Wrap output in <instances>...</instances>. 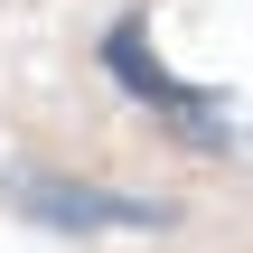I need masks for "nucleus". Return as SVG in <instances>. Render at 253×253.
I'll return each instance as SVG.
<instances>
[{
	"label": "nucleus",
	"mask_w": 253,
	"mask_h": 253,
	"mask_svg": "<svg viewBox=\"0 0 253 253\" xmlns=\"http://www.w3.org/2000/svg\"><path fill=\"white\" fill-rule=\"evenodd\" d=\"M9 207H19V216H38V225H66V235H103V225H169V207H150V197H113V188L47 178V169L9 178Z\"/></svg>",
	"instance_id": "nucleus-1"
},
{
	"label": "nucleus",
	"mask_w": 253,
	"mask_h": 253,
	"mask_svg": "<svg viewBox=\"0 0 253 253\" xmlns=\"http://www.w3.org/2000/svg\"><path fill=\"white\" fill-rule=\"evenodd\" d=\"M103 66L160 113V122H178V131H197V141H225V113H216V94H197V84H178V75H160L150 66V38H141V19H122L113 38H103Z\"/></svg>",
	"instance_id": "nucleus-2"
}]
</instances>
